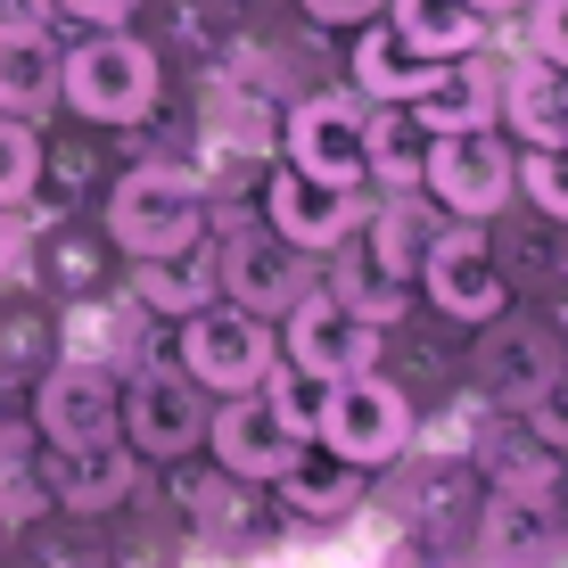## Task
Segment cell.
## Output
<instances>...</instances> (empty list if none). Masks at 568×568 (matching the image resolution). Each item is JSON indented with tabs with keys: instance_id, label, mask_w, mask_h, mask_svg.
<instances>
[{
	"instance_id": "1",
	"label": "cell",
	"mask_w": 568,
	"mask_h": 568,
	"mask_svg": "<svg viewBox=\"0 0 568 568\" xmlns=\"http://www.w3.org/2000/svg\"><path fill=\"white\" fill-rule=\"evenodd\" d=\"M100 223H108V247L132 256V264L190 256V247L206 240V182L182 173V165H132V173L108 182Z\"/></svg>"
},
{
	"instance_id": "2",
	"label": "cell",
	"mask_w": 568,
	"mask_h": 568,
	"mask_svg": "<svg viewBox=\"0 0 568 568\" xmlns=\"http://www.w3.org/2000/svg\"><path fill=\"white\" fill-rule=\"evenodd\" d=\"M58 108H74L83 124H108V132L141 124L156 108V50L124 26L83 33L74 50H58Z\"/></svg>"
},
{
	"instance_id": "3",
	"label": "cell",
	"mask_w": 568,
	"mask_h": 568,
	"mask_svg": "<svg viewBox=\"0 0 568 568\" xmlns=\"http://www.w3.org/2000/svg\"><path fill=\"white\" fill-rule=\"evenodd\" d=\"M26 420L42 445H100V437H124V371L100 363V355H58L42 379L26 387Z\"/></svg>"
},
{
	"instance_id": "4",
	"label": "cell",
	"mask_w": 568,
	"mask_h": 568,
	"mask_svg": "<svg viewBox=\"0 0 568 568\" xmlns=\"http://www.w3.org/2000/svg\"><path fill=\"white\" fill-rule=\"evenodd\" d=\"M313 437H322L338 462H355V469H387V462H404V445H413V396H404L396 379H379V363L355 371V379H329Z\"/></svg>"
},
{
	"instance_id": "5",
	"label": "cell",
	"mask_w": 568,
	"mask_h": 568,
	"mask_svg": "<svg viewBox=\"0 0 568 568\" xmlns=\"http://www.w3.org/2000/svg\"><path fill=\"white\" fill-rule=\"evenodd\" d=\"M281 363V338H272L264 313L247 305H199L182 322V371L206 387V396H247V387H264V371Z\"/></svg>"
},
{
	"instance_id": "6",
	"label": "cell",
	"mask_w": 568,
	"mask_h": 568,
	"mask_svg": "<svg viewBox=\"0 0 568 568\" xmlns=\"http://www.w3.org/2000/svg\"><path fill=\"white\" fill-rule=\"evenodd\" d=\"M511 149H503L495 124L478 132H428V156H420V190L437 199L445 214H462V223H486V214L511 206Z\"/></svg>"
},
{
	"instance_id": "7",
	"label": "cell",
	"mask_w": 568,
	"mask_h": 568,
	"mask_svg": "<svg viewBox=\"0 0 568 568\" xmlns=\"http://www.w3.org/2000/svg\"><path fill=\"white\" fill-rule=\"evenodd\" d=\"M206 396H199V379L190 371H165V363H149V371H132L124 379V445L141 462H190L206 445Z\"/></svg>"
},
{
	"instance_id": "8",
	"label": "cell",
	"mask_w": 568,
	"mask_h": 568,
	"mask_svg": "<svg viewBox=\"0 0 568 568\" xmlns=\"http://www.w3.org/2000/svg\"><path fill=\"white\" fill-rule=\"evenodd\" d=\"M281 363H297L305 379H355V371L379 363V322H363L346 297H329V288H305L297 305H288V329H281Z\"/></svg>"
},
{
	"instance_id": "9",
	"label": "cell",
	"mask_w": 568,
	"mask_h": 568,
	"mask_svg": "<svg viewBox=\"0 0 568 568\" xmlns=\"http://www.w3.org/2000/svg\"><path fill=\"white\" fill-rule=\"evenodd\" d=\"M206 454L231 486H281L288 469L305 462V437L264 404V387H247V396H231L223 413L206 420Z\"/></svg>"
},
{
	"instance_id": "10",
	"label": "cell",
	"mask_w": 568,
	"mask_h": 568,
	"mask_svg": "<svg viewBox=\"0 0 568 568\" xmlns=\"http://www.w3.org/2000/svg\"><path fill=\"white\" fill-rule=\"evenodd\" d=\"M281 156L313 182H371V115L355 100H297L281 115Z\"/></svg>"
},
{
	"instance_id": "11",
	"label": "cell",
	"mask_w": 568,
	"mask_h": 568,
	"mask_svg": "<svg viewBox=\"0 0 568 568\" xmlns=\"http://www.w3.org/2000/svg\"><path fill=\"white\" fill-rule=\"evenodd\" d=\"M420 288H428V305H437L445 322H495L503 297H511V281H503V256L486 247L478 223H454V231H437V240H428Z\"/></svg>"
},
{
	"instance_id": "12",
	"label": "cell",
	"mask_w": 568,
	"mask_h": 568,
	"mask_svg": "<svg viewBox=\"0 0 568 568\" xmlns=\"http://www.w3.org/2000/svg\"><path fill=\"white\" fill-rule=\"evenodd\" d=\"M363 214H371L363 190L313 182V173H297V165H281V173H272V190H264V223L281 231L288 247H305V256H329V247H346V240L363 231Z\"/></svg>"
},
{
	"instance_id": "13",
	"label": "cell",
	"mask_w": 568,
	"mask_h": 568,
	"mask_svg": "<svg viewBox=\"0 0 568 568\" xmlns=\"http://www.w3.org/2000/svg\"><path fill=\"white\" fill-rule=\"evenodd\" d=\"M478 552L495 560V568H560V560H568V495L495 486V495H486Z\"/></svg>"
},
{
	"instance_id": "14",
	"label": "cell",
	"mask_w": 568,
	"mask_h": 568,
	"mask_svg": "<svg viewBox=\"0 0 568 568\" xmlns=\"http://www.w3.org/2000/svg\"><path fill=\"white\" fill-rule=\"evenodd\" d=\"M50 469V503L74 519H115L132 495H141V454L124 437H100V445H67V454H42Z\"/></svg>"
},
{
	"instance_id": "15",
	"label": "cell",
	"mask_w": 568,
	"mask_h": 568,
	"mask_svg": "<svg viewBox=\"0 0 568 568\" xmlns=\"http://www.w3.org/2000/svg\"><path fill=\"white\" fill-rule=\"evenodd\" d=\"M214 288H223L231 305H247V313H288L305 297V247H288L281 231H240V240H223V264H214Z\"/></svg>"
},
{
	"instance_id": "16",
	"label": "cell",
	"mask_w": 568,
	"mask_h": 568,
	"mask_svg": "<svg viewBox=\"0 0 568 568\" xmlns=\"http://www.w3.org/2000/svg\"><path fill=\"white\" fill-rule=\"evenodd\" d=\"M413 115H420V132H478V124H495V115H503V74L486 67L478 50L445 58V74L413 100Z\"/></svg>"
},
{
	"instance_id": "17",
	"label": "cell",
	"mask_w": 568,
	"mask_h": 568,
	"mask_svg": "<svg viewBox=\"0 0 568 568\" xmlns=\"http://www.w3.org/2000/svg\"><path fill=\"white\" fill-rule=\"evenodd\" d=\"M503 124L519 132L527 149H544V141H568V74L552 67V58H511L503 67Z\"/></svg>"
},
{
	"instance_id": "18",
	"label": "cell",
	"mask_w": 568,
	"mask_h": 568,
	"mask_svg": "<svg viewBox=\"0 0 568 568\" xmlns=\"http://www.w3.org/2000/svg\"><path fill=\"white\" fill-rule=\"evenodd\" d=\"M437 74H445V58H420L396 26H371L355 42V83H363V100H379V108H413Z\"/></svg>"
},
{
	"instance_id": "19",
	"label": "cell",
	"mask_w": 568,
	"mask_h": 568,
	"mask_svg": "<svg viewBox=\"0 0 568 568\" xmlns=\"http://www.w3.org/2000/svg\"><path fill=\"white\" fill-rule=\"evenodd\" d=\"M387 26L420 58H469L486 42V17L469 9V0H387Z\"/></svg>"
},
{
	"instance_id": "20",
	"label": "cell",
	"mask_w": 568,
	"mask_h": 568,
	"mask_svg": "<svg viewBox=\"0 0 568 568\" xmlns=\"http://www.w3.org/2000/svg\"><path fill=\"white\" fill-rule=\"evenodd\" d=\"M363 231H371V264H379L387 281H420V256H428V240H437V223L413 206V190H387V199L363 214Z\"/></svg>"
},
{
	"instance_id": "21",
	"label": "cell",
	"mask_w": 568,
	"mask_h": 568,
	"mask_svg": "<svg viewBox=\"0 0 568 568\" xmlns=\"http://www.w3.org/2000/svg\"><path fill=\"white\" fill-rule=\"evenodd\" d=\"M58 108V42H0V115L42 124Z\"/></svg>"
},
{
	"instance_id": "22",
	"label": "cell",
	"mask_w": 568,
	"mask_h": 568,
	"mask_svg": "<svg viewBox=\"0 0 568 568\" xmlns=\"http://www.w3.org/2000/svg\"><path fill=\"white\" fill-rule=\"evenodd\" d=\"M132 297H141L149 313H199L214 305V264L190 247V256H149V264H132Z\"/></svg>"
},
{
	"instance_id": "23",
	"label": "cell",
	"mask_w": 568,
	"mask_h": 568,
	"mask_svg": "<svg viewBox=\"0 0 568 568\" xmlns=\"http://www.w3.org/2000/svg\"><path fill=\"white\" fill-rule=\"evenodd\" d=\"M50 363H58V322H42V313H26V305H9V288H0V379L26 396Z\"/></svg>"
},
{
	"instance_id": "24",
	"label": "cell",
	"mask_w": 568,
	"mask_h": 568,
	"mask_svg": "<svg viewBox=\"0 0 568 568\" xmlns=\"http://www.w3.org/2000/svg\"><path fill=\"white\" fill-rule=\"evenodd\" d=\"M363 478H371V469H355V462H338V454H329V469H288V478H281V503H288V511H305L313 527H322V519H346V511H355V503H363Z\"/></svg>"
},
{
	"instance_id": "25",
	"label": "cell",
	"mask_w": 568,
	"mask_h": 568,
	"mask_svg": "<svg viewBox=\"0 0 568 568\" xmlns=\"http://www.w3.org/2000/svg\"><path fill=\"white\" fill-rule=\"evenodd\" d=\"M420 156H428L420 115L379 108V124H371V173H379V190H420Z\"/></svg>"
},
{
	"instance_id": "26",
	"label": "cell",
	"mask_w": 568,
	"mask_h": 568,
	"mask_svg": "<svg viewBox=\"0 0 568 568\" xmlns=\"http://www.w3.org/2000/svg\"><path fill=\"white\" fill-rule=\"evenodd\" d=\"M42 190V132L0 115V206H26Z\"/></svg>"
},
{
	"instance_id": "27",
	"label": "cell",
	"mask_w": 568,
	"mask_h": 568,
	"mask_svg": "<svg viewBox=\"0 0 568 568\" xmlns=\"http://www.w3.org/2000/svg\"><path fill=\"white\" fill-rule=\"evenodd\" d=\"M322 396H329V387L305 379L297 363H272V371H264V404H272L288 428H297V437H313V428H322Z\"/></svg>"
},
{
	"instance_id": "28",
	"label": "cell",
	"mask_w": 568,
	"mask_h": 568,
	"mask_svg": "<svg viewBox=\"0 0 568 568\" xmlns=\"http://www.w3.org/2000/svg\"><path fill=\"white\" fill-rule=\"evenodd\" d=\"M322 288H329V297H346L363 322H396V313H404V281H387L379 264H346L338 281H322Z\"/></svg>"
},
{
	"instance_id": "29",
	"label": "cell",
	"mask_w": 568,
	"mask_h": 568,
	"mask_svg": "<svg viewBox=\"0 0 568 568\" xmlns=\"http://www.w3.org/2000/svg\"><path fill=\"white\" fill-rule=\"evenodd\" d=\"M519 190L536 199V214L568 223V141H544V149H527V165H519Z\"/></svg>"
},
{
	"instance_id": "30",
	"label": "cell",
	"mask_w": 568,
	"mask_h": 568,
	"mask_svg": "<svg viewBox=\"0 0 568 568\" xmlns=\"http://www.w3.org/2000/svg\"><path fill=\"white\" fill-rule=\"evenodd\" d=\"M379 568H469V552L445 544V527H404V544H387Z\"/></svg>"
},
{
	"instance_id": "31",
	"label": "cell",
	"mask_w": 568,
	"mask_h": 568,
	"mask_svg": "<svg viewBox=\"0 0 568 568\" xmlns=\"http://www.w3.org/2000/svg\"><path fill=\"white\" fill-rule=\"evenodd\" d=\"M58 0H0V42H50Z\"/></svg>"
},
{
	"instance_id": "32",
	"label": "cell",
	"mask_w": 568,
	"mask_h": 568,
	"mask_svg": "<svg viewBox=\"0 0 568 568\" xmlns=\"http://www.w3.org/2000/svg\"><path fill=\"white\" fill-rule=\"evenodd\" d=\"M527 428H536L544 445H568V379H560V371L536 387V404H527Z\"/></svg>"
},
{
	"instance_id": "33",
	"label": "cell",
	"mask_w": 568,
	"mask_h": 568,
	"mask_svg": "<svg viewBox=\"0 0 568 568\" xmlns=\"http://www.w3.org/2000/svg\"><path fill=\"white\" fill-rule=\"evenodd\" d=\"M527 17H536V58L568 74V0H527Z\"/></svg>"
},
{
	"instance_id": "34",
	"label": "cell",
	"mask_w": 568,
	"mask_h": 568,
	"mask_svg": "<svg viewBox=\"0 0 568 568\" xmlns=\"http://www.w3.org/2000/svg\"><path fill=\"white\" fill-rule=\"evenodd\" d=\"M26 247H33L26 206H0V288H17V272H26Z\"/></svg>"
},
{
	"instance_id": "35",
	"label": "cell",
	"mask_w": 568,
	"mask_h": 568,
	"mask_svg": "<svg viewBox=\"0 0 568 568\" xmlns=\"http://www.w3.org/2000/svg\"><path fill=\"white\" fill-rule=\"evenodd\" d=\"M132 9H141V0H58V17H74L83 33H100V26H124Z\"/></svg>"
},
{
	"instance_id": "36",
	"label": "cell",
	"mask_w": 568,
	"mask_h": 568,
	"mask_svg": "<svg viewBox=\"0 0 568 568\" xmlns=\"http://www.w3.org/2000/svg\"><path fill=\"white\" fill-rule=\"evenodd\" d=\"M313 26H371V17L387 9V0H297Z\"/></svg>"
},
{
	"instance_id": "37",
	"label": "cell",
	"mask_w": 568,
	"mask_h": 568,
	"mask_svg": "<svg viewBox=\"0 0 568 568\" xmlns=\"http://www.w3.org/2000/svg\"><path fill=\"white\" fill-rule=\"evenodd\" d=\"M17 420H26V413H17V387H9V379H0V437H9V428H17Z\"/></svg>"
},
{
	"instance_id": "38",
	"label": "cell",
	"mask_w": 568,
	"mask_h": 568,
	"mask_svg": "<svg viewBox=\"0 0 568 568\" xmlns=\"http://www.w3.org/2000/svg\"><path fill=\"white\" fill-rule=\"evenodd\" d=\"M478 17H511V9H527V0H469Z\"/></svg>"
},
{
	"instance_id": "39",
	"label": "cell",
	"mask_w": 568,
	"mask_h": 568,
	"mask_svg": "<svg viewBox=\"0 0 568 568\" xmlns=\"http://www.w3.org/2000/svg\"><path fill=\"white\" fill-rule=\"evenodd\" d=\"M9 552H17V527H9V519H0V560H9Z\"/></svg>"
}]
</instances>
